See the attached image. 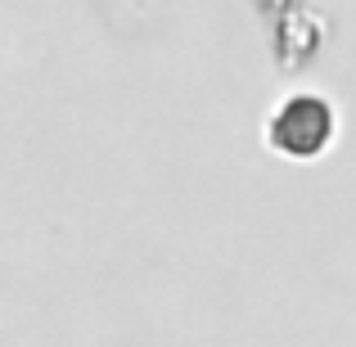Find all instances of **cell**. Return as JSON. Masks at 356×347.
Wrapping results in <instances>:
<instances>
[{"label":"cell","mask_w":356,"mask_h":347,"mask_svg":"<svg viewBox=\"0 0 356 347\" xmlns=\"http://www.w3.org/2000/svg\"><path fill=\"white\" fill-rule=\"evenodd\" d=\"M334 140V104L321 95H293L270 118V145L284 158H321Z\"/></svg>","instance_id":"6da1fadb"}]
</instances>
